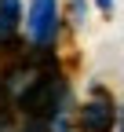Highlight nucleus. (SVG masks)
<instances>
[{
	"mask_svg": "<svg viewBox=\"0 0 124 132\" xmlns=\"http://www.w3.org/2000/svg\"><path fill=\"white\" fill-rule=\"evenodd\" d=\"M73 128L77 132H117V103L113 95L91 85L88 99L77 106V118H73Z\"/></svg>",
	"mask_w": 124,
	"mask_h": 132,
	"instance_id": "f257e3e1",
	"label": "nucleus"
},
{
	"mask_svg": "<svg viewBox=\"0 0 124 132\" xmlns=\"http://www.w3.org/2000/svg\"><path fill=\"white\" fill-rule=\"evenodd\" d=\"M62 29L58 0H29L26 7V40L29 48H55Z\"/></svg>",
	"mask_w": 124,
	"mask_h": 132,
	"instance_id": "f03ea898",
	"label": "nucleus"
},
{
	"mask_svg": "<svg viewBox=\"0 0 124 132\" xmlns=\"http://www.w3.org/2000/svg\"><path fill=\"white\" fill-rule=\"evenodd\" d=\"M26 29V7H22V0H0V52H7V55H18L22 48V37L18 33Z\"/></svg>",
	"mask_w": 124,
	"mask_h": 132,
	"instance_id": "7ed1b4c3",
	"label": "nucleus"
},
{
	"mask_svg": "<svg viewBox=\"0 0 124 132\" xmlns=\"http://www.w3.org/2000/svg\"><path fill=\"white\" fill-rule=\"evenodd\" d=\"M69 19H73V26H80L88 19V0H69Z\"/></svg>",
	"mask_w": 124,
	"mask_h": 132,
	"instance_id": "20e7f679",
	"label": "nucleus"
},
{
	"mask_svg": "<svg viewBox=\"0 0 124 132\" xmlns=\"http://www.w3.org/2000/svg\"><path fill=\"white\" fill-rule=\"evenodd\" d=\"M113 4L117 0H91V7H95L99 15H113Z\"/></svg>",
	"mask_w": 124,
	"mask_h": 132,
	"instance_id": "39448f33",
	"label": "nucleus"
},
{
	"mask_svg": "<svg viewBox=\"0 0 124 132\" xmlns=\"http://www.w3.org/2000/svg\"><path fill=\"white\" fill-rule=\"evenodd\" d=\"M117 132H124V103L117 106Z\"/></svg>",
	"mask_w": 124,
	"mask_h": 132,
	"instance_id": "423d86ee",
	"label": "nucleus"
}]
</instances>
